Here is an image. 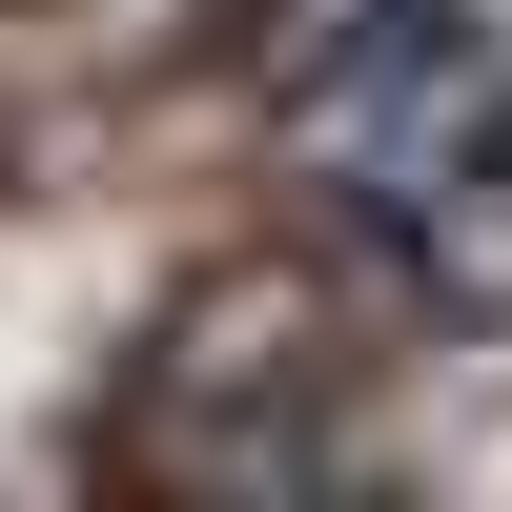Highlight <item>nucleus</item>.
<instances>
[{"label": "nucleus", "instance_id": "f257e3e1", "mask_svg": "<svg viewBox=\"0 0 512 512\" xmlns=\"http://www.w3.org/2000/svg\"><path fill=\"white\" fill-rule=\"evenodd\" d=\"M267 103L410 308H512V41L472 0H267Z\"/></svg>", "mask_w": 512, "mask_h": 512}]
</instances>
